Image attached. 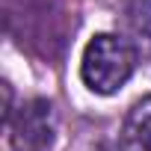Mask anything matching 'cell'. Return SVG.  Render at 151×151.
I'll return each instance as SVG.
<instances>
[{"label": "cell", "instance_id": "7a4b0ae2", "mask_svg": "<svg viewBox=\"0 0 151 151\" xmlns=\"http://www.w3.org/2000/svg\"><path fill=\"white\" fill-rule=\"evenodd\" d=\"M136 68V50L130 42H124L122 36L113 33H101L95 36L80 59V77L83 83L98 92V95H113L119 92Z\"/></svg>", "mask_w": 151, "mask_h": 151}, {"label": "cell", "instance_id": "3957f363", "mask_svg": "<svg viewBox=\"0 0 151 151\" xmlns=\"http://www.w3.org/2000/svg\"><path fill=\"white\" fill-rule=\"evenodd\" d=\"M6 127H9L12 151H47L56 130V116H53L50 101L33 98L21 104L18 113H12V119L6 122Z\"/></svg>", "mask_w": 151, "mask_h": 151}, {"label": "cell", "instance_id": "277c9868", "mask_svg": "<svg viewBox=\"0 0 151 151\" xmlns=\"http://www.w3.org/2000/svg\"><path fill=\"white\" fill-rule=\"evenodd\" d=\"M122 151H151V95L133 104L122 127Z\"/></svg>", "mask_w": 151, "mask_h": 151}, {"label": "cell", "instance_id": "6da1fadb", "mask_svg": "<svg viewBox=\"0 0 151 151\" xmlns=\"http://www.w3.org/2000/svg\"><path fill=\"white\" fill-rule=\"evenodd\" d=\"M3 21L15 45L45 62H56L68 45L71 18L62 0H6Z\"/></svg>", "mask_w": 151, "mask_h": 151}, {"label": "cell", "instance_id": "5b68a950", "mask_svg": "<svg viewBox=\"0 0 151 151\" xmlns=\"http://www.w3.org/2000/svg\"><path fill=\"white\" fill-rule=\"evenodd\" d=\"M127 24L136 47L151 56V0H133V6L127 9Z\"/></svg>", "mask_w": 151, "mask_h": 151}]
</instances>
